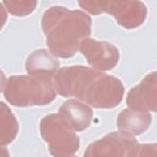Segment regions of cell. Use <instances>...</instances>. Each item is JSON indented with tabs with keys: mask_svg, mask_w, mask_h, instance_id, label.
<instances>
[{
	"mask_svg": "<svg viewBox=\"0 0 157 157\" xmlns=\"http://www.w3.org/2000/svg\"><path fill=\"white\" fill-rule=\"evenodd\" d=\"M64 157H78V156H76V155H70V156H64Z\"/></svg>",
	"mask_w": 157,
	"mask_h": 157,
	"instance_id": "cell-18",
	"label": "cell"
},
{
	"mask_svg": "<svg viewBox=\"0 0 157 157\" xmlns=\"http://www.w3.org/2000/svg\"><path fill=\"white\" fill-rule=\"evenodd\" d=\"M25 68L30 76L52 79L59 70V62L47 50L39 49L26 59Z\"/></svg>",
	"mask_w": 157,
	"mask_h": 157,
	"instance_id": "cell-10",
	"label": "cell"
},
{
	"mask_svg": "<svg viewBox=\"0 0 157 157\" xmlns=\"http://www.w3.org/2000/svg\"><path fill=\"white\" fill-rule=\"evenodd\" d=\"M127 106L135 111L157 113V71L148 73L130 89L127 96Z\"/></svg>",
	"mask_w": 157,
	"mask_h": 157,
	"instance_id": "cell-8",
	"label": "cell"
},
{
	"mask_svg": "<svg viewBox=\"0 0 157 157\" xmlns=\"http://www.w3.org/2000/svg\"><path fill=\"white\" fill-rule=\"evenodd\" d=\"M152 119L149 113L127 108L118 114L117 128L122 135L135 137L145 133L149 128Z\"/></svg>",
	"mask_w": 157,
	"mask_h": 157,
	"instance_id": "cell-11",
	"label": "cell"
},
{
	"mask_svg": "<svg viewBox=\"0 0 157 157\" xmlns=\"http://www.w3.org/2000/svg\"><path fill=\"white\" fill-rule=\"evenodd\" d=\"M52 83L62 97H75L99 109L116 107L125 94V86L119 78L84 66L62 67Z\"/></svg>",
	"mask_w": 157,
	"mask_h": 157,
	"instance_id": "cell-1",
	"label": "cell"
},
{
	"mask_svg": "<svg viewBox=\"0 0 157 157\" xmlns=\"http://www.w3.org/2000/svg\"><path fill=\"white\" fill-rule=\"evenodd\" d=\"M138 144L135 137L112 132L89 144L83 157H129Z\"/></svg>",
	"mask_w": 157,
	"mask_h": 157,
	"instance_id": "cell-6",
	"label": "cell"
},
{
	"mask_svg": "<svg viewBox=\"0 0 157 157\" xmlns=\"http://www.w3.org/2000/svg\"><path fill=\"white\" fill-rule=\"evenodd\" d=\"M0 157H11L10 153L6 147L0 146Z\"/></svg>",
	"mask_w": 157,
	"mask_h": 157,
	"instance_id": "cell-17",
	"label": "cell"
},
{
	"mask_svg": "<svg viewBox=\"0 0 157 157\" xmlns=\"http://www.w3.org/2000/svg\"><path fill=\"white\" fill-rule=\"evenodd\" d=\"M7 21V11L4 6L0 3V31L5 26Z\"/></svg>",
	"mask_w": 157,
	"mask_h": 157,
	"instance_id": "cell-15",
	"label": "cell"
},
{
	"mask_svg": "<svg viewBox=\"0 0 157 157\" xmlns=\"http://www.w3.org/2000/svg\"><path fill=\"white\" fill-rule=\"evenodd\" d=\"M6 83H7V79H6V74L0 69V94L6 89Z\"/></svg>",
	"mask_w": 157,
	"mask_h": 157,
	"instance_id": "cell-16",
	"label": "cell"
},
{
	"mask_svg": "<svg viewBox=\"0 0 157 157\" xmlns=\"http://www.w3.org/2000/svg\"><path fill=\"white\" fill-rule=\"evenodd\" d=\"M7 10L14 16H25L36 8V1H4Z\"/></svg>",
	"mask_w": 157,
	"mask_h": 157,
	"instance_id": "cell-13",
	"label": "cell"
},
{
	"mask_svg": "<svg viewBox=\"0 0 157 157\" xmlns=\"http://www.w3.org/2000/svg\"><path fill=\"white\" fill-rule=\"evenodd\" d=\"M40 134L53 157L74 155L79 148V137L59 113L48 114L40 121Z\"/></svg>",
	"mask_w": 157,
	"mask_h": 157,
	"instance_id": "cell-5",
	"label": "cell"
},
{
	"mask_svg": "<svg viewBox=\"0 0 157 157\" xmlns=\"http://www.w3.org/2000/svg\"><path fill=\"white\" fill-rule=\"evenodd\" d=\"M79 52L84 55L90 66L99 72L112 70L120 60L118 48L107 41L87 38L80 44Z\"/></svg>",
	"mask_w": 157,
	"mask_h": 157,
	"instance_id": "cell-7",
	"label": "cell"
},
{
	"mask_svg": "<svg viewBox=\"0 0 157 157\" xmlns=\"http://www.w3.org/2000/svg\"><path fill=\"white\" fill-rule=\"evenodd\" d=\"M78 5L93 15L107 13L126 29L140 27L145 22L147 9L141 1H79Z\"/></svg>",
	"mask_w": 157,
	"mask_h": 157,
	"instance_id": "cell-4",
	"label": "cell"
},
{
	"mask_svg": "<svg viewBox=\"0 0 157 157\" xmlns=\"http://www.w3.org/2000/svg\"><path fill=\"white\" fill-rule=\"evenodd\" d=\"M59 116L75 132H83L93 121L92 108L77 100L65 101L59 109Z\"/></svg>",
	"mask_w": 157,
	"mask_h": 157,
	"instance_id": "cell-9",
	"label": "cell"
},
{
	"mask_svg": "<svg viewBox=\"0 0 157 157\" xmlns=\"http://www.w3.org/2000/svg\"><path fill=\"white\" fill-rule=\"evenodd\" d=\"M41 27L51 53L58 58L68 59L79 51L84 39L89 38L92 18L79 10L52 6L43 14Z\"/></svg>",
	"mask_w": 157,
	"mask_h": 157,
	"instance_id": "cell-2",
	"label": "cell"
},
{
	"mask_svg": "<svg viewBox=\"0 0 157 157\" xmlns=\"http://www.w3.org/2000/svg\"><path fill=\"white\" fill-rule=\"evenodd\" d=\"M129 157H157V143L138 144Z\"/></svg>",
	"mask_w": 157,
	"mask_h": 157,
	"instance_id": "cell-14",
	"label": "cell"
},
{
	"mask_svg": "<svg viewBox=\"0 0 157 157\" xmlns=\"http://www.w3.org/2000/svg\"><path fill=\"white\" fill-rule=\"evenodd\" d=\"M18 121L11 108L0 101V146H6L16 139Z\"/></svg>",
	"mask_w": 157,
	"mask_h": 157,
	"instance_id": "cell-12",
	"label": "cell"
},
{
	"mask_svg": "<svg viewBox=\"0 0 157 157\" xmlns=\"http://www.w3.org/2000/svg\"><path fill=\"white\" fill-rule=\"evenodd\" d=\"M6 100L12 106L28 107L45 106L56 99L52 79L30 75H12L4 91Z\"/></svg>",
	"mask_w": 157,
	"mask_h": 157,
	"instance_id": "cell-3",
	"label": "cell"
}]
</instances>
